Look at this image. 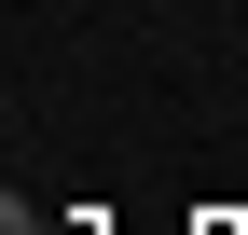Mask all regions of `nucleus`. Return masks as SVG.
<instances>
[{"label":"nucleus","mask_w":248,"mask_h":235,"mask_svg":"<svg viewBox=\"0 0 248 235\" xmlns=\"http://www.w3.org/2000/svg\"><path fill=\"white\" fill-rule=\"evenodd\" d=\"M0 235H42V208H0Z\"/></svg>","instance_id":"f257e3e1"}]
</instances>
